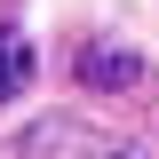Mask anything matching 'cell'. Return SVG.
<instances>
[{
	"label": "cell",
	"mask_w": 159,
	"mask_h": 159,
	"mask_svg": "<svg viewBox=\"0 0 159 159\" xmlns=\"http://www.w3.org/2000/svg\"><path fill=\"white\" fill-rule=\"evenodd\" d=\"M24 159H143L127 135H103V127H80V119H48L32 143H24Z\"/></svg>",
	"instance_id": "1"
},
{
	"label": "cell",
	"mask_w": 159,
	"mask_h": 159,
	"mask_svg": "<svg viewBox=\"0 0 159 159\" xmlns=\"http://www.w3.org/2000/svg\"><path fill=\"white\" fill-rule=\"evenodd\" d=\"M24 80H32V40H24V32H8V24H0V103L16 96Z\"/></svg>",
	"instance_id": "3"
},
{
	"label": "cell",
	"mask_w": 159,
	"mask_h": 159,
	"mask_svg": "<svg viewBox=\"0 0 159 159\" xmlns=\"http://www.w3.org/2000/svg\"><path fill=\"white\" fill-rule=\"evenodd\" d=\"M80 88H96V96H119V88H135L143 80V56H127V48H111V40H96V48H80Z\"/></svg>",
	"instance_id": "2"
}]
</instances>
